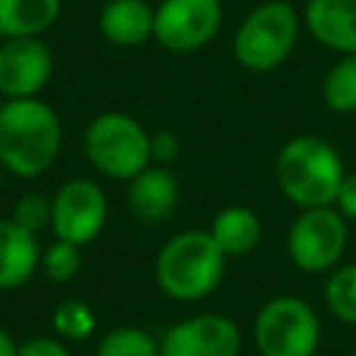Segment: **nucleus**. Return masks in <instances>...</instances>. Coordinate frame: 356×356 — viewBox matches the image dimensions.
Returning a JSON list of instances; mask_svg holds the SVG:
<instances>
[{"mask_svg": "<svg viewBox=\"0 0 356 356\" xmlns=\"http://www.w3.org/2000/svg\"><path fill=\"white\" fill-rule=\"evenodd\" d=\"M81 264H83L81 245H72V242H64V239H53L47 248H42V264H39V270L53 284L72 281L78 275Z\"/></svg>", "mask_w": 356, "mask_h": 356, "instance_id": "22", "label": "nucleus"}, {"mask_svg": "<svg viewBox=\"0 0 356 356\" xmlns=\"http://www.w3.org/2000/svg\"><path fill=\"white\" fill-rule=\"evenodd\" d=\"M108 220V200L97 181L70 178L50 197V231L72 245L95 242Z\"/></svg>", "mask_w": 356, "mask_h": 356, "instance_id": "9", "label": "nucleus"}, {"mask_svg": "<svg viewBox=\"0 0 356 356\" xmlns=\"http://www.w3.org/2000/svg\"><path fill=\"white\" fill-rule=\"evenodd\" d=\"M97 31L114 47H139L153 39V8L147 0H108L97 14Z\"/></svg>", "mask_w": 356, "mask_h": 356, "instance_id": "15", "label": "nucleus"}, {"mask_svg": "<svg viewBox=\"0 0 356 356\" xmlns=\"http://www.w3.org/2000/svg\"><path fill=\"white\" fill-rule=\"evenodd\" d=\"M300 22L298 8L286 0H264L253 6L234 31V58L250 72L278 70L298 44Z\"/></svg>", "mask_w": 356, "mask_h": 356, "instance_id": "4", "label": "nucleus"}, {"mask_svg": "<svg viewBox=\"0 0 356 356\" xmlns=\"http://www.w3.org/2000/svg\"><path fill=\"white\" fill-rule=\"evenodd\" d=\"M42 264L39 236L11 217H0V292L25 286Z\"/></svg>", "mask_w": 356, "mask_h": 356, "instance_id": "14", "label": "nucleus"}, {"mask_svg": "<svg viewBox=\"0 0 356 356\" xmlns=\"http://www.w3.org/2000/svg\"><path fill=\"white\" fill-rule=\"evenodd\" d=\"M323 103L334 114L356 111V56H339L323 78Z\"/></svg>", "mask_w": 356, "mask_h": 356, "instance_id": "18", "label": "nucleus"}, {"mask_svg": "<svg viewBox=\"0 0 356 356\" xmlns=\"http://www.w3.org/2000/svg\"><path fill=\"white\" fill-rule=\"evenodd\" d=\"M242 331L220 312H200L178 320L159 339V356H239Z\"/></svg>", "mask_w": 356, "mask_h": 356, "instance_id": "10", "label": "nucleus"}, {"mask_svg": "<svg viewBox=\"0 0 356 356\" xmlns=\"http://www.w3.org/2000/svg\"><path fill=\"white\" fill-rule=\"evenodd\" d=\"M3 172H6V170H3V164H0V189H3Z\"/></svg>", "mask_w": 356, "mask_h": 356, "instance_id": "28", "label": "nucleus"}, {"mask_svg": "<svg viewBox=\"0 0 356 356\" xmlns=\"http://www.w3.org/2000/svg\"><path fill=\"white\" fill-rule=\"evenodd\" d=\"M178 181L164 164H147L128 181V211L147 225L164 222L178 206Z\"/></svg>", "mask_w": 356, "mask_h": 356, "instance_id": "13", "label": "nucleus"}, {"mask_svg": "<svg viewBox=\"0 0 356 356\" xmlns=\"http://www.w3.org/2000/svg\"><path fill=\"white\" fill-rule=\"evenodd\" d=\"M17 356H72L70 348L64 345V339H58L56 334L47 337H28L22 342H17Z\"/></svg>", "mask_w": 356, "mask_h": 356, "instance_id": "24", "label": "nucleus"}, {"mask_svg": "<svg viewBox=\"0 0 356 356\" xmlns=\"http://www.w3.org/2000/svg\"><path fill=\"white\" fill-rule=\"evenodd\" d=\"M323 298H325L328 312L339 323L356 325V261L337 264L331 270V275L325 278Z\"/></svg>", "mask_w": 356, "mask_h": 356, "instance_id": "20", "label": "nucleus"}, {"mask_svg": "<svg viewBox=\"0 0 356 356\" xmlns=\"http://www.w3.org/2000/svg\"><path fill=\"white\" fill-rule=\"evenodd\" d=\"M209 234L228 259H242L261 242V220L250 206L234 203L214 214Z\"/></svg>", "mask_w": 356, "mask_h": 356, "instance_id": "16", "label": "nucleus"}, {"mask_svg": "<svg viewBox=\"0 0 356 356\" xmlns=\"http://www.w3.org/2000/svg\"><path fill=\"white\" fill-rule=\"evenodd\" d=\"M228 256L220 250L214 236L203 228H186L172 234L156 253L153 278L161 295L178 303H195L209 298L222 275Z\"/></svg>", "mask_w": 356, "mask_h": 356, "instance_id": "2", "label": "nucleus"}, {"mask_svg": "<svg viewBox=\"0 0 356 356\" xmlns=\"http://www.w3.org/2000/svg\"><path fill=\"white\" fill-rule=\"evenodd\" d=\"M348 248V220L334 206L300 209L286 231V256L303 273L334 270Z\"/></svg>", "mask_w": 356, "mask_h": 356, "instance_id": "7", "label": "nucleus"}, {"mask_svg": "<svg viewBox=\"0 0 356 356\" xmlns=\"http://www.w3.org/2000/svg\"><path fill=\"white\" fill-rule=\"evenodd\" d=\"M11 220H17L22 228L39 234L44 228H50V200L42 192H25L11 211Z\"/></svg>", "mask_w": 356, "mask_h": 356, "instance_id": "23", "label": "nucleus"}, {"mask_svg": "<svg viewBox=\"0 0 356 356\" xmlns=\"http://www.w3.org/2000/svg\"><path fill=\"white\" fill-rule=\"evenodd\" d=\"M61 117L42 97H14L0 106V164L14 178L44 175L61 153Z\"/></svg>", "mask_w": 356, "mask_h": 356, "instance_id": "1", "label": "nucleus"}, {"mask_svg": "<svg viewBox=\"0 0 356 356\" xmlns=\"http://www.w3.org/2000/svg\"><path fill=\"white\" fill-rule=\"evenodd\" d=\"M50 325H53V334L64 342H83L95 334V325H97V317H95V309L81 300V298H64L61 303L53 306V314H50Z\"/></svg>", "mask_w": 356, "mask_h": 356, "instance_id": "19", "label": "nucleus"}, {"mask_svg": "<svg viewBox=\"0 0 356 356\" xmlns=\"http://www.w3.org/2000/svg\"><path fill=\"white\" fill-rule=\"evenodd\" d=\"M323 325L309 300L298 295H275L261 303L253 320V342L259 356H314Z\"/></svg>", "mask_w": 356, "mask_h": 356, "instance_id": "6", "label": "nucleus"}, {"mask_svg": "<svg viewBox=\"0 0 356 356\" xmlns=\"http://www.w3.org/2000/svg\"><path fill=\"white\" fill-rule=\"evenodd\" d=\"M334 209L345 220L356 222V172H345L342 184H339V192L334 197Z\"/></svg>", "mask_w": 356, "mask_h": 356, "instance_id": "25", "label": "nucleus"}, {"mask_svg": "<svg viewBox=\"0 0 356 356\" xmlns=\"http://www.w3.org/2000/svg\"><path fill=\"white\" fill-rule=\"evenodd\" d=\"M0 356H17V342L6 328H0Z\"/></svg>", "mask_w": 356, "mask_h": 356, "instance_id": "27", "label": "nucleus"}, {"mask_svg": "<svg viewBox=\"0 0 356 356\" xmlns=\"http://www.w3.org/2000/svg\"><path fill=\"white\" fill-rule=\"evenodd\" d=\"M61 17V0H0V36H42Z\"/></svg>", "mask_w": 356, "mask_h": 356, "instance_id": "17", "label": "nucleus"}, {"mask_svg": "<svg viewBox=\"0 0 356 356\" xmlns=\"http://www.w3.org/2000/svg\"><path fill=\"white\" fill-rule=\"evenodd\" d=\"M0 42H3V36H0Z\"/></svg>", "mask_w": 356, "mask_h": 356, "instance_id": "31", "label": "nucleus"}, {"mask_svg": "<svg viewBox=\"0 0 356 356\" xmlns=\"http://www.w3.org/2000/svg\"><path fill=\"white\" fill-rule=\"evenodd\" d=\"M83 156L95 172L111 181H131L150 159V134L125 111H103L83 131Z\"/></svg>", "mask_w": 356, "mask_h": 356, "instance_id": "5", "label": "nucleus"}, {"mask_svg": "<svg viewBox=\"0 0 356 356\" xmlns=\"http://www.w3.org/2000/svg\"><path fill=\"white\" fill-rule=\"evenodd\" d=\"M222 28L220 0H161L153 8V39L167 53L203 50Z\"/></svg>", "mask_w": 356, "mask_h": 356, "instance_id": "8", "label": "nucleus"}, {"mask_svg": "<svg viewBox=\"0 0 356 356\" xmlns=\"http://www.w3.org/2000/svg\"><path fill=\"white\" fill-rule=\"evenodd\" d=\"M53 78V50L42 36L0 42V92L6 100L39 97Z\"/></svg>", "mask_w": 356, "mask_h": 356, "instance_id": "11", "label": "nucleus"}, {"mask_svg": "<svg viewBox=\"0 0 356 356\" xmlns=\"http://www.w3.org/2000/svg\"><path fill=\"white\" fill-rule=\"evenodd\" d=\"M95 356H159V339L145 328L117 325L97 339Z\"/></svg>", "mask_w": 356, "mask_h": 356, "instance_id": "21", "label": "nucleus"}, {"mask_svg": "<svg viewBox=\"0 0 356 356\" xmlns=\"http://www.w3.org/2000/svg\"><path fill=\"white\" fill-rule=\"evenodd\" d=\"M345 178L342 156L331 142L314 134L292 136L275 156V181L281 195L298 209L334 206Z\"/></svg>", "mask_w": 356, "mask_h": 356, "instance_id": "3", "label": "nucleus"}, {"mask_svg": "<svg viewBox=\"0 0 356 356\" xmlns=\"http://www.w3.org/2000/svg\"><path fill=\"white\" fill-rule=\"evenodd\" d=\"M3 103H6V95H3V92H0V106H3Z\"/></svg>", "mask_w": 356, "mask_h": 356, "instance_id": "29", "label": "nucleus"}, {"mask_svg": "<svg viewBox=\"0 0 356 356\" xmlns=\"http://www.w3.org/2000/svg\"><path fill=\"white\" fill-rule=\"evenodd\" d=\"M350 356H356V350H353V353H350Z\"/></svg>", "mask_w": 356, "mask_h": 356, "instance_id": "30", "label": "nucleus"}, {"mask_svg": "<svg viewBox=\"0 0 356 356\" xmlns=\"http://www.w3.org/2000/svg\"><path fill=\"white\" fill-rule=\"evenodd\" d=\"M175 156H178V139L172 134H167V131L150 134V159H153V164L167 167L170 161H175Z\"/></svg>", "mask_w": 356, "mask_h": 356, "instance_id": "26", "label": "nucleus"}, {"mask_svg": "<svg viewBox=\"0 0 356 356\" xmlns=\"http://www.w3.org/2000/svg\"><path fill=\"white\" fill-rule=\"evenodd\" d=\"M300 19L325 50L356 56V0H306Z\"/></svg>", "mask_w": 356, "mask_h": 356, "instance_id": "12", "label": "nucleus"}]
</instances>
